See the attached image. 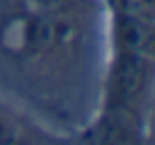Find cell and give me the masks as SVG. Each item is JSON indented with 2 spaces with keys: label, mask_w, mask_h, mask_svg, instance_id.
<instances>
[{
  "label": "cell",
  "mask_w": 155,
  "mask_h": 145,
  "mask_svg": "<svg viewBox=\"0 0 155 145\" xmlns=\"http://www.w3.org/2000/svg\"><path fill=\"white\" fill-rule=\"evenodd\" d=\"M75 27L51 5L24 2L0 19V48L17 63L36 65L70 51Z\"/></svg>",
  "instance_id": "1"
},
{
  "label": "cell",
  "mask_w": 155,
  "mask_h": 145,
  "mask_svg": "<svg viewBox=\"0 0 155 145\" xmlns=\"http://www.w3.org/2000/svg\"><path fill=\"white\" fill-rule=\"evenodd\" d=\"M155 97V60L133 51L111 48L99 92V111L119 109L140 114Z\"/></svg>",
  "instance_id": "2"
},
{
  "label": "cell",
  "mask_w": 155,
  "mask_h": 145,
  "mask_svg": "<svg viewBox=\"0 0 155 145\" xmlns=\"http://www.w3.org/2000/svg\"><path fill=\"white\" fill-rule=\"evenodd\" d=\"M111 48L133 51L155 60V17L109 2Z\"/></svg>",
  "instance_id": "3"
},
{
  "label": "cell",
  "mask_w": 155,
  "mask_h": 145,
  "mask_svg": "<svg viewBox=\"0 0 155 145\" xmlns=\"http://www.w3.org/2000/svg\"><path fill=\"white\" fill-rule=\"evenodd\" d=\"M143 118L133 111H97V118L82 133V145H140Z\"/></svg>",
  "instance_id": "4"
},
{
  "label": "cell",
  "mask_w": 155,
  "mask_h": 145,
  "mask_svg": "<svg viewBox=\"0 0 155 145\" xmlns=\"http://www.w3.org/2000/svg\"><path fill=\"white\" fill-rule=\"evenodd\" d=\"M0 145H31L22 123L0 104Z\"/></svg>",
  "instance_id": "5"
},
{
  "label": "cell",
  "mask_w": 155,
  "mask_h": 145,
  "mask_svg": "<svg viewBox=\"0 0 155 145\" xmlns=\"http://www.w3.org/2000/svg\"><path fill=\"white\" fill-rule=\"evenodd\" d=\"M107 2H114V5H121V7H128V10L155 17V0H107Z\"/></svg>",
  "instance_id": "6"
},
{
  "label": "cell",
  "mask_w": 155,
  "mask_h": 145,
  "mask_svg": "<svg viewBox=\"0 0 155 145\" xmlns=\"http://www.w3.org/2000/svg\"><path fill=\"white\" fill-rule=\"evenodd\" d=\"M145 130H148L150 135H155V104H153V109H150V121H148Z\"/></svg>",
  "instance_id": "7"
}]
</instances>
